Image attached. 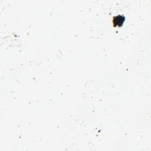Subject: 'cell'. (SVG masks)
Here are the masks:
<instances>
[{
	"instance_id": "obj_1",
	"label": "cell",
	"mask_w": 151,
	"mask_h": 151,
	"mask_svg": "<svg viewBox=\"0 0 151 151\" xmlns=\"http://www.w3.org/2000/svg\"><path fill=\"white\" fill-rule=\"evenodd\" d=\"M125 17L122 15H119L115 17L113 19V23L114 26H120L122 25L125 21Z\"/></svg>"
}]
</instances>
